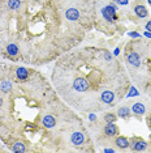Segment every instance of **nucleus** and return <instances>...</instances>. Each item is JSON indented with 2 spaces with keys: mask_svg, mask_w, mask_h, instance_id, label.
Listing matches in <instances>:
<instances>
[{
  "mask_svg": "<svg viewBox=\"0 0 151 153\" xmlns=\"http://www.w3.org/2000/svg\"><path fill=\"white\" fill-rule=\"evenodd\" d=\"M115 98H116V96H115V92L111 89H104L103 92H102L100 94V100L103 103H106V105H112L115 101Z\"/></svg>",
  "mask_w": 151,
  "mask_h": 153,
  "instance_id": "f257e3e1",
  "label": "nucleus"
},
{
  "mask_svg": "<svg viewBox=\"0 0 151 153\" xmlns=\"http://www.w3.org/2000/svg\"><path fill=\"white\" fill-rule=\"evenodd\" d=\"M104 19H107L108 21H116L117 17H116V7L115 6H107L103 8L102 11Z\"/></svg>",
  "mask_w": 151,
  "mask_h": 153,
  "instance_id": "f03ea898",
  "label": "nucleus"
},
{
  "mask_svg": "<svg viewBox=\"0 0 151 153\" xmlns=\"http://www.w3.org/2000/svg\"><path fill=\"white\" fill-rule=\"evenodd\" d=\"M80 19V11H78L77 8H74V7H70V8H68L67 11H65V20L67 21H77V20Z\"/></svg>",
  "mask_w": 151,
  "mask_h": 153,
  "instance_id": "7ed1b4c3",
  "label": "nucleus"
},
{
  "mask_svg": "<svg viewBox=\"0 0 151 153\" xmlns=\"http://www.w3.org/2000/svg\"><path fill=\"white\" fill-rule=\"evenodd\" d=\"M126 59H128L130 66H133V67L141 66V56H139V54L135 53V51H130L129 54H126Z\"/></svg>",
  "mask_w": 151,
  "mask_h": 153,
  "instance_id": "20e7f679",
  "label": "nucleus"
},
{
  "mask_svg": "<svg viewBox=\"0 0 151 153\" xmlns=\"http://www.w3.org/2000/svg\"><path fill=\"white\" fill-rule=\"evenodd\" d=\"M147 144H146L145 140L142 139H134L133 140V144H132V149L133 150H145Z\"/></svg>",
  "mask_w": 151,
  "mask_h": 153,
  "instance_id": "39448f33",
  "label": "nucleus"
},
{
  "mask_svg": "<svg viewBox=\"0 0 151 153\" xmlns=\"http://www.w3.org/2000/svg\"><path fill=\"white\" fill-rule=\"evenodd\" d=\"M70 140H72V143L74 145H82L83 141H85V137H83V135L81 132H74L72 135V137H70Z\"/></svg>",
  "mask_w": 151,
  "mask_h": 153,
  "instance_id": "423d86ee",
  "label": "nucleus"
},
{
  "mask_svg": "<svg viewBox=\"0 0 151 153\" xmlns=\"http://www.w3.org/2000/svg\"><path fill=\"white\" fill-rule=\"evenodd\" d=\"M117 131H119V129H117L116 124H115L113 122H112V123H108L106 126V128H104V132H106L108 136H115V135L117 134Z\"/></svg>",
  "mask_w": 151,
  "mask_h": 153,
  "instance_id": "0eeeda50",
  "label": "nucleus"
},
{
  "mask_svg": "<svg viewBox=\"0 0 151 153\" xmlns=\"http://www.w3.org/2000/svg\"><path fill=\"white\" fill-rule=\"evenodd\" d=\"M55 123H56V120H55V118L52 115H46L43 118V126L47 127V128H51V127H54Z\"/></svg>",
  "mask_w": 151,
  "mask_h": 153,
  "instance_id": "6e6552de",
  "label": "nucleus"
},
{
  "mask_svg": "<svg viewBox=\"0 0 151 153\" xmlns=\"http://www.w3.org/2000/svg\"><path fill=\"white\" fill-rule=\"evenodd\" d=\"M7 53L9 56H17L18 55V47L16 43H9L7 46Z\"/></svg>",
  "mask_w": 151,
  "mask_h": 153,
  "instance_id": "1a4fd4ad",
  "label": "nucleus"
},
{
  "mask_svg": "<svg viewBox=\"0 0 151 153\" xmlns=\"http://www.w3.org/2000/svg\"><path fill=\"white\" fill-rule=\"evenodd\" d=\"M16 75H17V77L20 80H26L29 76V71L26 68H23V67H20V68H17V71H16Z\"/></svg>",
  "mask_w": 151,
  "mask_h": 153,
  "instance_id": "9d476101",
  "label": "nucleus"
},
{
  "mask_svg": "<svg viewBox=\"0 0 151 153\" xmlns=\"http://www.w3.org/2000/svg\"><path fill=\"white\" fill-rule=\"evenodd\" d=\"M134 11H135V13L138 15V17H141V19H145V17H147V16H148L147 9H146L143 6H137V7H135Z\"/></svg>",
  "mask_w": 151,
  "mask_h": 153,
  "instance_id": "9b49d317",
  "label": "nucleus"
},
{
  "mask_svg": "<svg viewBox=\"0 0 151 153\" xmlns=\"http://www.w3.org/2000/svg\"><path fill=\"white\" fill-rule=\"evenodd\" d=\"M116 144H117V147L119 148H128L129 147V140L126 139V137H124V136H119L116 139Z\"/></svg>",
  "mask_w": 151,
  "mask_h": 153,
  "instance_id": "f8f14e48",
  "label": "nucleus"
},
{
  "mask_svg": "<svg viewBox=\"0 0 151 153\" xmlns=\"http://www.w3.org/2000/svg\"><path fill=\"white\" fill-rule=\"evenodd\" d=\"M7 6L10 11H16V9H18L21 7V1L20 0H8Z\"/></svg>",
  "mask_w": 151,
  "mask_h": 153,
  "instance_id": "ddd939ff",
  "label": "nucleus"
},
{
  "mask_svg": "<svg viewBox=\"0 0 151 153\" xmlns=\"http://www.w3.org/2000/svg\"><path fill=\"white\" fill-rule=\"evenodd\" d=\"M132 110H133V113H135L138 115H142V114H145V106L142 105V103H134L133 105V107H132Z\"/></svg>",
  "mask_w": 151,
  "mask_h": 153,
  "instance_id": "4468645a",
  "label": "nucleus"
},
{
  "mask_svg": "<svg viewBox=\"0 0 151 153\" xmlns=\"http://www.w3.org/2000/svg\"><path fill=\"white\" fill-rule=\"evenodd\" d=\"M130 114V109L129 107H120L119 111H117V115L120 118H128Z\"/></svg>",
  "mask_w": 151,
  "mask_h": 153,
  "instance_id": "2eb2a0df",
  "label": "nucleus"
},
{
  "mask_svg": "<svg viewBox=\"0 0 151 153\" xmlns=\"http://www.w3.org/2000/svg\"><path fill=\"white\" fill-rule=\"evenodd\" d=\"M3 92H10L12 89V82L10 81H1V85H0Z\"/></svg>",
  "mask_w": 151,
  "mask_h": 153,
  "instance_id": "dca6fc26",
  "label": "nucleus"
},
{
  "mask_svg": "<svg viewBox=\"0 0 151 153\" xmlns=\"http://www.w3.org/2000/svg\"><path fill=\"white\" fill-rule=\"evenodd\" d=\"M13 152H25V145L22 143H16L12 148Z\"/></svg>",
  "mask_w": 151,
  "mask_h": 153,
  "instance_id": "f3484780",
  "label": "nucleus"
},
{
  "mask_svg": "<svg viewBox=\"0 0 151 153\" xmlns=\"http://www.w3.org/2000/svg\"><path fill=\"white\" fill-rule=\"evenodd\" d=\"M116 119H117V115H115V114L107 113L106 115H104V120H106L107 123H112V122H115Z\"/></svg>",
  "mask_w": 151,
  "mask_h": 153,
  "instance_id": "a211bd4d",
  "label": "nucleus"
},
{
  "mask_svg": "<svg viewBox=\"0 0 151 153\" xmlns=\"http://www.w3.org/2000/svg\"><path fill=\"white\" fill-rule=\"evenodd\" d=\"M138 92L135 90V88H130V93H128V97H133V96H137Z\"/></svg>",
  "mask_w": 151,
  "mask_h": 153,
  "instance_id": "6ab92c4d",
  "label": "nucleus"
},
{
  "mask_svg": "<svg viewBox=\"0 0 151 153\" xmlns=\"http://www.w3.org/2000/svg\"><path fill=\"white\" fill-rule=\"evenodd\" d=\"M115 1H116L117 4H121V6H126V4L129 3L128 0H115Z\"/></svg>",
  "mask_w": 151,
  "mask_h": 153,
  "instance_id": "aec40b11",
  "label": "nucleus"
},
{
  "mask_svg": "<svg viewBox=\"0 0 151 153\" xmlns=\"http://www.w3.org/2000/svg\"><path fill=\"white\" fill-rule=\"evenodd\" d=\"M128 35H129V37H133V38H139V34H138V33H128Z\"/></svg>",
  "mask_w": 151,
  "mask_h": 153,
  "instance_id": "412c9836",
  "label": "nucleus"
},
{
  "mask_svg": "<svg viewBox=\"0 0 151 153\" xmlns=\"http://www.w3.org/2000/svg\"><path fill=\"white\" fill-rule=\"evenodd\" d=\"M146 29H147L148 32H151V21H148L147 24H146Z\"/></svg>",
  "mask_w": 151,
  "mask_h": 153,
  "instance_id": "4be33fe9",
  "label": "nucleus"
},
{
  "mask_svg": "<svg viewBox=\"0 0 151 153\" xmlns=\"http://www.w3.org/2000/svg\"><path fill=\"white\" fill-rule=\"evenodd\" d=\"M147 123H148V126L151 127V115H150V116H148V118H147Z\"/></svg>",
  "mask_w": 151,
  "mask_h": 153,
  "instance_id": "5701e85b",
  "label": "nucleus"
},
{
  "mask_svg": "<svg viewBox=\"0 0 151 153\" xmlns=\"http://www.w3.org/2000/svg\"><path fill=\"white\" fill-rule=\"evenodd\" d=\"M145 35H146V37H148V38H151V33H148V32H146Z\"/></svg>",
  "mask_w": 151,
  "mask_h": 153,
  "instance_id": "b1692460",
  "label": "nucleus"
},
{
  "mask_svg": "<svg viewBox=\"0 0 151 153\" xmlns=\"http://www.w3.org/2000/svg\"><path fill=\"white\" fill-rule=\"evenodd\" d=\"M119 53H120V50H119V48H116V50H115V55H117Z\"/></svg>",
  "mask_w": 151,
  "mask_h": 153,
  "instance_id": "393cba45",
  "label": "nucleus"
},
{
  "mask_svg": "<svg viewBox=\"0 0 151 153\" xmlns=\"http://www.w3.org/2000/svg\"><path fill=\"white\" fill-rule=\"evenodd\" d=\"M147 1H148V4H150V6H151V0H147Z\"/></svg>",
  "mask_w": 151,
  "mask_h": 153,
  "instance_id": "a878e982",
  "label": "nucleus"
}]
</instances>
